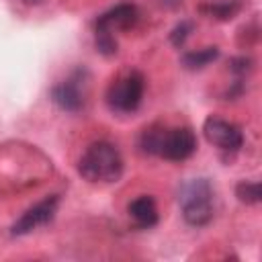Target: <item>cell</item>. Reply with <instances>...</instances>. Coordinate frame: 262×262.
<instances>
[{"instance_id":"6da1fadb","label":"cell","mask_w":262,"mask_h":262,"mask_svg":"<svg viewBox=\"0 0 262 262\" xmlns=\"http://www.w3.org/2000/svg\"><path fill=\"white\" fill-rule=\"evenodd\" d=\"M139 147L147 156H158L170 162L188 160L196 151V137L190 127L149 125L139 135Z\"/></svg>"},{"instance_id":"7a4b0ae2","label":"cell","mask_w":262,"mask_h":262,"mask_svg":"<svg viewBox=\"0 0 262 262\" xmlns=\"http://www.w3.org/2000/svg\"><path fill=\"white\" fill-rule=\"evenodd\" d=\"M123 170H125L123 156L119 147L113 145L111 141L90 143L78 162V172L88 182H102V184L117 182L123 176Z\"/></svg>"},{"instance_id":"3957f363","label":"cell","mask_w":262,"mask_h":262,"mask_svg":"<svg viewBox=\"0 0 262 262\" xmlns=\"http://www.w3.org/2000/svg\"><path fill=\"white\" fill-rule=\"evenodd\" d=\"M213 196H215V190L207 178H194L182 184L178 192V203H180L184 221L192 227L209 225L215 215Z\"/></svg>"},{"instance_id":"277c9868","label":"cell","mask_w":262,"mask_h":262,"mask_svg":"<svg viewBox=\"0 0 262 262\" xmlns=\"http://www.w3.org/2000/svg\"><path fill=\"white\" fill-rule=\"evenodd\" d=\"M145 78L137 70H127L117 76L106 90V104L113 113L129 115L135 113L143 100Z\"/></svg>"},{"instance_id":"5b68a950","label":"cell","mask_w":262,"mask_h":262,"mask_svg":"<svg viewBox=\"0 0 262 262\" xmlns=\"http://www.w3.org/2000/svg\"><path fill=\"white\" fill-rule=\"evenodd\" d=\"M203 133L209 143L219 147L225 156H235L244 147V133L235 123H229L219 117H209L203 123Z\"/></svg>"},{"instance_id":"8992f818","label":"cell","mask_w":262,"mask_h":262,"mask_svg":"<svg viewBox=\"0 0 262 262\" xmlns=\"http://www.w3.org/2000/svg\"><path fill=\"white\" fill-rule=\"evenodd\" d=\"M86 80H88V72L84 68H78L70 78L53 86L51 100L61 111L78 113L86 102Z\"/></svg>"},{"instance_id":"52a82bcc","label":"cell","mask_w":262,"mask_h":262,"mask_svg":"<svg viewBox=\"0 0 262 262\" xmlns=\"http://www.w3.org/2000/svg\"><path fill=\"white\" fill-rule=\"evenodd\" d=\"M57 207H59V194H49L45 196L43 201H39L37 205L29 207L10 227V233L12 235H25V233H31L33 229L41 227V225H47L55 213H57Z\"/></svg>"},{"instance_id":"ba28073f","label":"cell","mask_w":262,"mask_h":262,"mask_svg":"<svg viewBox=\"0 0 262 262\" xmlns=\"http://www.w3.org/2000/svg\"><path fill=\"white\" fill-rule=\"evenodd\" d=\"M137 20H139V8L133 2H121L96 18L94 31H108L115 35V31L133 29L137 25Z\"/></svg>"},{"instance_id":"9c48e42d","label":"cell","mask_w":262,"mask_h":262,"mask_svg":"<svg viewBox=\"0 0 262 262\" xmlns=\"http://www.w3.org/2000/svg\"><path fill=\"white\" fill-rule=\"evenodd\" d=\"M129 211V217L133 219V223L139 227V229H149L158 223L160 215H158V207H156V201L147 194H141L137 199H133L127 207Z\"/></svg>"},{"instance_id":"30bf717a","label":"cell","mask_w":262,"mask_h":262,"mask_svg":"<svg viewBox=\"0 0 262 262\" xmlns=\"http://www.w3.org/2000/svg\"><path fill=\"white\" fill-rule=\"evenodd\" d=\"M239 10H242L239 0H217V2H211L207 6H201V12H205L211 18H217V20H229Z\"/></svg>"},{"instance_id":"8fae6325","label":"cell","mask_w":262,"mask_h":262,"mask_svg":"<svg viewBox=\"0 0 262 262\" xmlns=\"http://www.w3.org/2000/svg\"><path fill=\"white\" fill-rule=\"evenodd\" d=\"M217 57H219V47H203L196 51H186L182 55V66L188 70H201L211 61H215Z\"/></svg>"},{"instance_id":"7c38bea8","label":"cell","mask_w":262,"mask_h":262,"mask_svg":"<svg viewBox=\"0 0 262 262\" xmlns=\"http://www.w3.org/2000/svg\"><path fill=\"white\" fill-rule=\"evenodd\" d=\"M235 196L246 205H258L262 201V186H260V182L242 180L235 186Z\"/></svg>"},{"instance_id":"4fadbf2b","label":"cell","mask_w":262,"mask_h":262,"mask_svg":"<svg viewBox=\"0 0 262 262\" xmlns=\"http://www.w3.org/2000/svg\"><path fill=\"white\" fill-rule=\"evenodd\" d=\"M94 45H96V51L104 57H113L119 47L115 35L108 31H94Z\"/></svg>"},{"instance_id":"5bb4252c","label":"cell","mask_w":262,"mask_h":262,"mask_svg":"<svg viewBox=\"0 0 262 262\" xmlns=\"http://www.w3.org/2000/svg\"><path fill=\"white\" fill-rule=\"evenodd\" d=\"M190 31H192V23H190V20H182L180 25H176V27L172 29V33H170V43H172L174 47H182L184 41L188 39Z\"/></svg>"},{"instance_id":"9a60e30c","label":"cell","mask_w":262,"mask_h":262,"mask_svg":"<svg viewBox=\"0 0 262 262\" xmlns=\"http://www.w3.org/2000/svg\"><path fill=\"white\" fill-rule=\"evenodd\" d=\"M229 70L242 78V76H246V74L252 70V59H250V57H235V59H231Z\"/></svg>"},{"instance_id":"2e32d148","label":"cell","mask_w":262,"mask_h":262,"mask_svg":"<svg viewBox=\"0 0 262 262\" xmlns=\"http://www.w3.org/2000/svg\"><path fill=\"white\" fill-rule=\"evenodd\" d=\"M23 4H27V6H37V4H41L43 0H20Z\"/></svg>"}]
</instances>
